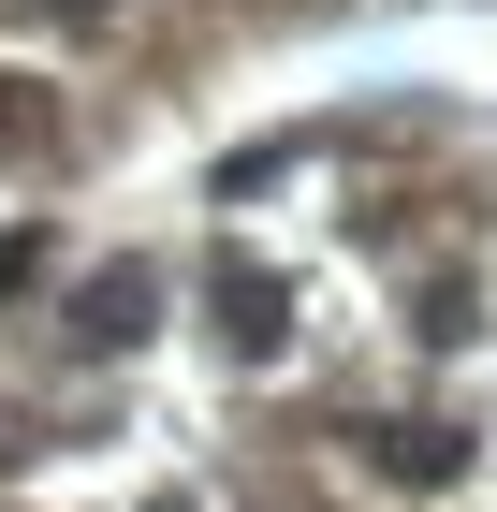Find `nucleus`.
<instances>
[{"mask_svg": "<svg viewBox=\"0 0 497 512\" xmlns=\"http://www.w3.org/2000/svg\"><path fill=\"white\" fill-rule=\"evenodd\" d=\"M205 308H220V337H234V352H278V337H293V293H278L249 249H220V264H205Z\"/></svg>", "mask_w": 497, "mask_h": 512, "instance_id": "f257e3e1", "label": "nucleus"}, {"mask_svg": "<svg viewBox=\"0 0 497 512\" xmlns=\"http://www.w3.org/2000/svg\"><path fill=\"white\" fill-rule=\"evenodd\" d=\"M147 308H161V278H147V264H103V278L74 293V337H88V352H132Z\"/></svg>", "mask_w": 497, "mask_h": 512, "instance_id": "f03ea898", "label": "nucleus"}, {"mask_svg": "<svg viewBox=\"0 0 497 512\" xmlns=\"http://www.w3.org/2000/svg\"><path fill=\"white\" fill-rule=\"evenodd\" d=\"M366 469H381V483H454L468 439L454 425H366Z\"/></svg>", "mask_w": 497, "mask_h": 512, "instance_id": "7ed1b4c3", "label": "nucleus"}, {"mask_svg": "<svg viewBox=\"0 0 497 512\" xmlns=\"http://www.w3.org/2000/svg\"><path fill=\"white\" fill-rule=\"evenodd\" d=\"M30 264H44V235H0V293H30Z\"/></svg>", "mask_w": 497, "mask_h": 512, "instance_id": "20e7f679", "label": "nucleus"}, {"mask_svg": "<svg viewBox=\"0 0 497 512\" xmlns=\"http://www.w3.org/2000/svg\"><path fill=\"white\" fill-rule=\"evenodd\" d=\"M15 132H30V103H0V147H15Z\"/></svg>", "mask_w": 497, "mask_h": 512, "instance_id": "39448f33", "label": "nucleus"}]
</instances>
